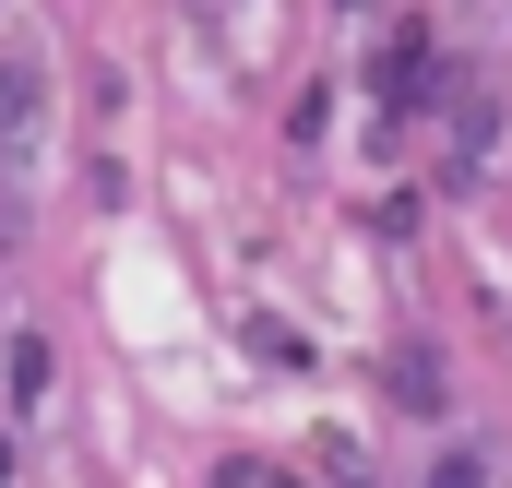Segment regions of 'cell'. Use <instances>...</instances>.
Here are the masks:
<instances>
[{"instance_id":"2","label":"cell","mask_w":512,"mask_h":488,"mask_svg":"<svg viewBox=\"0 0 512 488\" xmlns=\"http://www.w3.org/2000/svg\"><path fill=\"white\" fill-rule=\"evenodd\" d=\"M393 405H405V417H441V405H453V393H441V358H393Z\"/></svg>"},{"instance_id":"1","label":"cell","mask_w":512,"mask_h":488,"mask_svg":"<svg viewBox=\"0 0 512 488\" xmlns=\"http://www.w3.org/2000/svg\"><path fill=\"white\" fill-rule=\"evenodd\" d=\"M429 96V36H393L382 48V108H417Z\"/></svg>"},{"instance_id":"5","label":"cell","mask_w":512,"mask_h":488,"mask_svg":"<svg viewBox=\"0 0 512 488\" xmlns=\"http://www.w3.org/2000/svg\"><path fill=\"white\" fill-rule=\"evenodd\" d=\"M429 488H489V465H477V453H441V465H429Z\"/></svg>"},{"instance_id":"3","label":"cell","mask_w":512,"mask_h":488,"mask_svg":"<svg viewBox=\"0 0 512 488\" xmlns=\"http://www.w3.org/2000/svg\"><path fill=\"white\" fill-rule=\"evenodd\" d=\"M24 108H36V72H24V60H0V155H12V131H24Z\"/></svg>"},{"instance_id":"4","label":"cell","mask_w":512,"mask_h":488,"mask_svg":"<svg viewBox=\"0 0 512 488\" xmlns=\"http://www.w3.org/2000/svg\"><path fill=\"white\" fill-rule=\"evenodd\" d=\"M36 393H48V346H36V334H12V405H36Z\"/></svg>"}]
</instances>
